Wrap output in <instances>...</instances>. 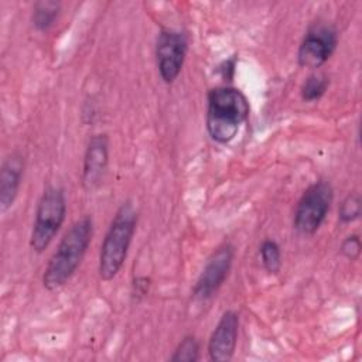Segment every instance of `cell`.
<instances>
[{
  "instance_id": "obj_1",
  "label": "cell",
  "mask_w": 362,
  "mask_h": 362,
  "mask_svg": "<svg viewBox=\"0 0 362 362\" xmlns=\"http://www.w3.org/2000/svg\"><path fill=\"white\" fill-rule=\"evenodd\" d=\"M249 102L242 90L232 86H219L208 92L206 132L209 137L219 143H230L239 127L247 120Z\"/></svg>"
},
{
  "instance_id": "obj_2",
  "label": "cell",
  "mask_w": 362,
  "mask_h": 362,
  "mask_svg": "<svg viewBox=\"0 0 362 362\" xmlns=\"http://www.w3.org/2000/svg\"><path fill=\"white\" fill-rule=\"evenodd\" d=\"M92 233L93 221L90 216H82L72 223L45 267L42 276L45 288L57 290L72 277L88 250Z\"/></svg>"
},
{
  "instance_id": "obj_3",
  "label": "cell",
  "mask_w": 362,
  "mask_h": 362,
  "mask_svg": "<svg viewBox=\"0 0 362 362\" xmlns=\"http://www.w3.org/2000/svg\"><path fill=\"white\" fill-rule=\"evenodd\" d=\"M137 212L130 201L123 202L116 211L105 235L99 253L98 272L102 280H112L122 269L136 230Z\"/></svg>"
},
{
  "instance_id": "obj_4",
  "label": "cell",
  "mask_w": 362,
  "mask_h": 362,
  "mask_svg": "<svg viewBox=\"0 0 362 362\" xmlns=\"http://www.w3.org/2000/svg\"><path fill=\"white\" fill-rule=\"evenodd\" d=\"M66 215V198L62 188L48 187L37 205L31 229L30 246L34 252H44L54 240Z\"/></svg>"
},
{
  "instance_id": "obj_5",
  "label": "cell",
  "mask_w": 362,
  "mask_h": 362,
  "mask_svg": "<svg viewBox=\"0 0 362 362\" xmlns=\"http://www.w3.org/2000/svg\"><path fill=\"white\" fill-rule=\"evenodd\" d=\"M334 191L329 182L317 181L311 184L298 199L294 211V229L303 235L315 233L331 208Z\"/></svg>"
},
{
  "instance_id": "obj_6",
  "label": "cell",
  "mask_w": 362,
  "mask_h": 362,
  "mask_svg": "<svg viewBox=\"0 0 362 362\" xmlns=\"http://www.w3.org/2000/svg\"><path fill=\"white\" fill-rule=\"evenodd\" d=\"M338 44V35L329 24L311 25L301 40L297 51V62L303 68L317 69L324 65L334 54Z\"/></svg>"
},
{
  "instance_id": "obj_7",
  "label": "cell",
  "mask_w": 362,
  "mask_h": 362,
  "mask_svg": "<svg viewBox=\"0 0 362 362\" xmlns=\"http://www.w3.org/2000/svg\"><path fill=\"white\" fill-rule=\"evenodd\" d=\"M188 49L187 38L175 30H161L156 41L157 69L165 83L174 82L184 65Z\"/></svg>"
},
{
  "instance_id": "obj_8",
  "label": "cell",
  "mask_w": 362,
  "mask_h": 362,
  "mask_svg": "<svg viewBox=\"0 0 362 362\" xmlns=\"http://www.w3.org/2000/svg\"><path fill=\"white\" fill-rule=\"evenodd\" d=\"M233 256L235 249L230 243L219 246L209 256L194 287V296L197 298L208 300L219 290L230 272Z\"/></svg>"
},
{
  "instance_id": "obj_9",
  "label": "cell",
  "mask_w": 362,
  "mask_h": 362,
  "mask_svg": "<svg viewBox=\"0 0 362 362\" xmlns=\"http://www.w3.org/2000/svg\"><path fill=\"white\" fill-rule=\"evenodd\" d=\"M238 314L232 310L225 311L209 337L208 354L211 361L228 362L232 359L238 342Z\"/></svg>"
},
{
  "instance_id": "obj_10",
  "label": "cell",
  "mask_w": 362,
  "mask_h": 362,
  "mask_svg": "<svg viewBox=\"0 0 362 362\" xmlns=\"http://www.w3.org/2000/svg\"><path fill=\"white\" fill-rule=\"evenodd\" d=\"M109 161V140L106 134H95L90 137L82 167V184L86 191H92L102 182Z\"/></svg>"
},
{
  "instance_id": "obj_11",
  "label": "cell",
  "mask_w": 362,
  "mask_h": 362,
  "mask_svg": "<svg viewBox=\"0 0 362 362\" xmlns=\"http://www.w3.org/2000/svg\"><path fill=\"white\" fill-rule=\"evenodd\" d=\"M24 171V160L18 153L10 154L1 164L0 170V211L4 214L14 202L21 177Z\"/></svg>"
},
{
  "instance_id": "obj_12",
  "label": "cell",
  "mask_w": 362,
  "mask_h": 362,
  "mask_svg": "<svg viewBox=\"0 0 362 362\" xmlns=\"http://www.w3.org/2000/svg\"><path fill=\"white\" fill-rule=\"evenodd\" d=\"M59 11H61V4L58 1L44 0V1L35 3L33 8V16H31L33 25L38 31L49 30L54 25L55 20L58 18Z\"/></svg>"
},
{
  "instance_id": "obj_13",
  "label": "cell",
  "mask_w": 362,
  "mask_h": 362,
  "mask_svg": "<svg viewBox=\"0 0 362 362\" xmlns=\"http://www.w3.org/2000/svg\"><path fill=\"white\" fill-rule=\"evenodd\" d=\"M329 86V78L322 72L311 74L301 85L300 93L303 100L305 102H315L327 92Z\"/></svg>"
},
{
  "instance_id": "obj_14",
  "label": "cell",
  "mask_w": 362,
  "mask_h": 362,
  "mask_svg": "<svg viewBox=\"0 0 362 362\" xmlns=\"http://www.w3.org/2000/svg\"><path fill=\"white\" fill-rule=\"evenodd\" d=\"M262 263L267 273L277 274L281 269V252L280 246L273 239H266L260 245Z\"/></svg>"
},
{
  "instance_id": "obj_15",
  "label": "cell",
  "mask_w": 362,
  "mask_h": 362,
  "mask_svg": "<svg viewBox=\"0 0 362 362\" xmlns=\"http://www.w3.org/2000/svg\"><path fill=\"white\" fill-rule=\"evenodd\" d=\"M199 358V344L194 335L184 337L177 345L171 362H195Z\"/></svg>"
},
{
  "instance_id": "obj_16",
  "label": "cell",
  "mask_w": 362,
  "mask_h": 362,
  "mask_svg": "<svg viewBox=\"0 0 362 362\" xmlns=\"http://www.w3.org/2000/svg\"><path fill=\"white\" fill-rule=\"evenodd\" d=\"M361 215V197L359 194H349L344 198L338 209V219L341 223H351Z\"/></svg>"
},
{
  "instance_id": "obj_17",
  "label": "cell",
  "mask_w": 362,
  "mask_h": 362,
  "mask_svg": "<svg viewBox=\"0 0 362 362\" xmlns=\"http://www.w3.org/2000/svg\"><path fill=\"white\" fill-rule=\"evenodd\" d=\"M361 249L362 245L358 235H349L341 243V253L349 260H356L361 255Z\"/></svg>"
},
{
  "instance_id": "obj_18",
  "label": "cell",
  "mask_w": 362,
  "mask_h": 362,
  "mask_svg": "<svg viewBox=\"0 0 362 362\" xmlns=\"http://www.w3.org/2000/svg\"><path fill=\"white\" fill-rule=\"evenodd\" d=\"M150 284H151V280L146 276L134 277L132 283V294L136 297V300H141L143 297H146V294L148 293Z\"/></svg>"
}]
</instances>
